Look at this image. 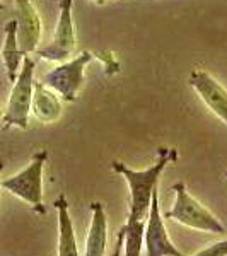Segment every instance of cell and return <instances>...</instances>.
Here are the masks:
<instances>
[{
    "label": "cell",
    "instance_id": "obj_19",
    "mask_svg": "<svg viewBox=\"0 0 227 256\" xmlns=\"http://www.w3.org/2000/svg\"><path fill=\"white\" fill-rule=\"evenodd\" d=\"M226 178H227V172H226Z\"/></svg>",
    "mask_w": 227,
    "mask_h": 256
},
{
    "label": "cell",
    "instance_id": "obj_13",
    "mask_svg": "<svg viewBox=\"0 0 227 256\" xmlns=\"http://www.w3.org/2000/svg\"><path fill=\"white\" fill-rule=\"evenodd\" d=\"M2 60H4V65H6L9 80L14 82L19 76L20 62H22V52H20L19 43H18V22H16V19H12L6 24Z\"/></svg>",
    "mask_w": 227,
    "mask_h": 256
},
{
    "label": "cell",
    "instance_id": "obj_6",
    "mask_svg": "<svg viewBox=\"0 0 227 256\" xmlns=\"http://www.w3.org/2000/svg\"><path fill=\"white\" fill-rule=\"evenodd\" d=\"M144 246L147 256H180L181 251L169 239L168 229L164 226V217L160 214L159 190L156 188L152 193L150 208L147 214L146 234H144Z\"/></svg>",
    "mask_w": 227,
    "mask_h": 256
},
{
    "label": "cell",
    "instance_id": "obj_2",
    "mask_svg": "<svg viewBox=\"0 0 227 256\" xmlns=\"http://www.w3.org/2000/svg\"><path fill=\"white\" fill-rule=\"evenodd\" d=\"M171 192H174V205L169 212H166L164 217L178 222L184 227H190V229L202 230V232H226V226L205 205H202L195 196L190 195L186 184L183 181L176 183L171 188Z\"/></svg>",
    "mask_w": 227,
    "mask_h": 256
},
{
    "label": "cell",
    "instance_id": "obj_12",
    "mask_svg": "<svg viewBox=\"0 0 227 256\" xmlns=\"http://www.w3.org/2000/svg\"><path fill=\"white\" fill-rule=\"evenodd\" d=\"M55 208L58 214V256H80L65 196H60L55 202Z\"/></svg>",
    "mask_w": 227,
    "mask_h": 256
},
{
    "label": "cell",
    "instance_id": "obj_11",
    "mask_svg": "<svg viewBox=\"0 0 227 256\" xmlns=\"http://www.w3.org/2000/svg\"><path fill=\"white\" fill-rule=\"evenodd\" d=\"M31 111L41 123H55L62 114V102L43 82H34Z\"/></svg>",
    "mask_w": 227,
    "mask_h": 256
},
{
    "label": "cell",
    "instance_id": "obj_17",
    "mask_svg": "<svg viewBox=\"0 0 227 256\" xmlns=\"http://www.w3.org/2000/svg\"><path fill=\"white\" fill-rule=\"evenodd\" d=\"M2 169H4V162L0 160V174H2ZM0 181H2V178H0ZM0 190H2V186H0Z\"/></svg>",
    "mask_w": 227,
    "mask_h": 256
},
{
    "label": "cell",
    "instance_id": "obj_1",
    "mask_svg": "<svg viewBox=\"0 0 227 256\" xmlns=\"http://www.w3.org/2000/svg\"><path fill=\"white\" fill-rule=\"evenodd\" d=\"M178 158L176 148L171 147H162L158 152V160L156 164H152L150 168L144 169V171H135L128 166H125L123 162L113 160L111 168L113 171H116L118 174L125 178L126 184L130 190V217L135 218H146L150 208L152 202V193L158 188L159 178L162 174V171L166 169L169 162H174Z\"/></svg>",
    "mask_w": 227,
    "mask_h": 256
},
{
    "label": "cell",
    "instance_id": "obj_9",
    "mask_svg": "<svg viewBox=\"0 0 227 256\" xmlns=\"http://www.w3.org/2000/svg\"><path fill=\"white\" fill-rule=\"evenodd\" d=\"M16 22H18V43L22 55L36 52L41 38V19L31 0H14Z\"/></svg>",
    "mask_w": 227,
    "mask_h": 256
},
{
    "label": "cell",
    "instance_id": "obj_10",
    "mask_svg": "<svg viewBox=\"0 0 227 256\" xmlns=\"http://www.w3.org/2000/svg\"><path fill=\"white\" fill-rule=\"evenodd\" d=\"M90 222L86 236V256H104L108 246V217L99 202L90 205Z\"/></svg>",
    "mask_w": 227,
    "mask_h": 256
},
{
    "label": "cell",
    "instance_id": "obj_3",
    "mask_svg": "<svg viewBox=\"0 0 227 256\" xmlns=\"http://www.w3.org/2000/svg\"><path fill=\"white\" fill-rule=\"evenodd\" d=\"M46 159L48 152L43 148V150L36 152L32 156L31 162L22 171L0 181L2 190L26 202L28 205H31L34 212L41 214V216L46 212L43 205V169L44 164H46Z\"/></svg>",
    "mask_w": 227,
    "mask_h": 256
},
{
    "label": "cell",
    "instance_id": "obj_18",
    "mask_svg": "<svg viewBox=\"0 0 227 256\" xmlns=\"http://www.w3.org/2000/svg\"><path fill=\"white\" fill-rule=\"evenodd\" d=\"M0 9H2V4H0Z\"/></svg>",
    "mask_w": 227,
    "mask_h": 256
},
{
    "label": "cell",
    "instance_id": "obj_14",
    "mask_svg": "<svg viewBox=\"0 0 227 256\" xmlns=\"http://www.w3.org/2000/svg\"><path fill=\"white\" fill-rule=\"evenodd\" d=\"M123 256H140L144 248V234H146V218L130 217L123 224Z\"/></svg>",
    "mask_w": 227,
    "mask_h": 256
},
{
    "label": "cell",
    "instance_id": "obj_4",
    "mask_svg": "<svg viewBox=\"0 0 227 256\" xmlns=\"http://www.w3.org/2000/svg\"><path fill=\"white\" fill-rule=\"evenodd\" d=\"M32 90H34V62L30 56H24L22 67L19 70L18 79L14 80L7 110L4 114L6 128L18 126L26 130L30 123L31 102H32Z\"/></svg>",
    "mask_w": 227,
    "mask_h": 256
},
{
    "label": "cell",
    "instance_id": "obj_15",
    "mask_svg": "<svg viewBox=\"0 0 227 256\" xmlns=\"http://www.w3.org/2000/svg\"><path fill=\"white\" fill-rule=\"evenodd\" d=\"M180 256H184V254L181 253ZM192 256H227V239L214 242V244L204 248V250H200L198 253L192 254Z\"/></svg>",
    "mask_w": 227,
    "mask_h": 256
},
{
    "label": "cell",
    "instance_id": "obj_7",
    "mask_svg": "<svg viewBox=\"0 0 227 256\" xmlns=\"http://www.w3.org/2000/svg\"><path fill=\"white\" fill-rule=\"evenodd\" d=\"M74 48H76V34L72 22V0H60V16L53 43L44 50H40L38 55L50 62H60L72 55Z\"/></svg>",
    "mask_w": 227,
    "mask_h": 256
},
{
    "label": "cell",
    "instance_id": "obj_16",
    "mask_svg": "<svg viewBox=\"0 0 227 256\" xmlns=\"http://www.w3.org/2000/svg\"><path fill=\"white\" fill-rule=\"evenodd\" d=\"M123 251V234L122 230H118V236H116V244H114V251L111 256H120Z\"/></svg>",
    "mask_w": 227,
    "mask_h": 256
},
{
    "label": "cell",
    "instance_id": "obj_8",
    "mask_svg": "<svg viewBox=\"0 0 227 256\" xmlns=\"http://www.w3.org/2000/svg\"><path fill=\"white\" fill-rule=\"evenodd\" d=\"M190 86L196 90L207 108L227 125V89L216 77L202 68H195L190 76Z\"/></svg>",
    "mask_w": 227,
    "mask_h": 256
},
{
    "label": "cell",
    "instance_id": "obj_5",
    "mask_svg": "<svg viewBox=\"0 0 227 256\" xmlns=\"http://www.w3.org/2000/svg\"><path fill=\"white\" fill-rule=\"evenodd\" d=\"M90 58L92 55L89 52H82L74 60L65 62V64L50 70L43 77V84L58 92L65 101H74L77 98L82 82H84V68Z\"/></svg>",
    "mask_w": 227,
    "mask_h": 256
}]
</instances>
